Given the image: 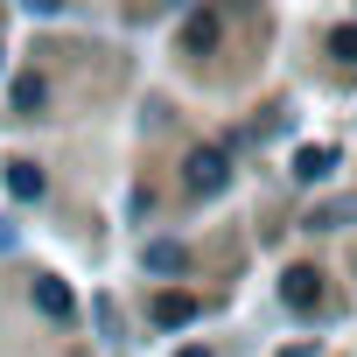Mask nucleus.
Listing matches in <instances>:
<instances>
[{
	"label": "nucleus",
	"instance_id": "f257e3e1",
	"mask_svg": "<svg viewBox=\"0 0 357 357\" xmlns=\"http://www.w3.org/2000/svg\"><path fill=\"white\" fill-rule=\"evenodd\" d=\"M225 183H231V168H225V154H218V147H197V154H190V190L218 197Z\"/></svg>",
	"mask_w": 357,
	"mask_h": 357
},
{
	"label": "nucleus",
	"instance_id": "f03ea898",
	"mask_svg": "<svg viewBox=\"0 0 357 357\" xmlns=\"http://www.w3.org/2000/svg\"><path fill=\"white\" fill-rule=\"evenodd\" d=\"M36 308H43L50 322H70V308H77V301H70V287H63V280H50V273H36Z\"/></svg>",
	"mask_w": 357,
	"mask_h": 357
},
{
	"label": "nucleus",
	"instance_id": "7ed1b4c3",
	"mask_svg": "<svg viewBox=\"0 0 357 357\" xmlns=\"http://www.w3.org/2000/svg\"><path fill=\"white\" fill-rule=\"evenodd\" d=\"M50 190V175L36 168V161H8V197H22V204H36Z\"/></svg>",
	"mask_w": 357,
	"mask_h": 357
},
{
	"label": "nucleus",
	"instance_id": "20e7f679",
	"mask_svg": "<svg viewBox=\"0 0 357 357\" xmlns=\"http://www.w3.org/2000/svg\"><path fill=\"white\" fill-rule=\"evenodd\" d=\"M140 266H147V273H183V266H190V252L175 245V238H147V252H140Z\"/></svg>",
	"mask_w": 357,
	"mask_h": 357
},
{
	"label": "nucleus",
	"instance_id": "39448f33",
	"mask_svg": "<svg viewBox=\"0 0 357 357\" xmlns=\"http://www.w3.org/2000/svg\"><path fill=\"white\" fill-rule=\"evenodd\" d=\"M154 322H161V329H183V322H197V301H190V294H161V301H154Z\"/></svg>",
	"mask_w": 357,
	"mask_h": 357
},
{
	"label": "nucleus",
	"instance_id": "423d86ee",
	"mask_svg": "<svg viewBox=\"0 0 357 357\" xmlns=\"http://www.w3.org/2000/svg\"><path fill=\"white\" fill-rule=\"evenodd\" d=\"M43 105H50V84H43V77H15V112H22V119H36Z\"/></svg>",
	"mask_w": 357,
	"mask_h": 357
},
{
	"label": "nucleus",
	"instance_id": "0eeeda50",
	"mask_svg": "<svg viewBox=\"0 0 357 357\" xmlns=\"http://www.w3.org/2000/svg\"><path fill=\"white\" fill-rule=\"evenodd\" d=\"M315 280H322V273L294 266V273H287V287H280V294H287V308H315Z\"/></svg>",
	"mask_w": 357,
	"mask_h": 357
},
{
	"label": "nucleus",
	"instance_id": "6e6552de",
	"mask_svg": "<svg viewBox=\"0 0 357 357\" xmlns=\"http://www.w3.org/2000/svg\"><path fill=\"white\" fill-rule=\"evenodd\" d=\"M329 168H336V154H329V147H301V161H294L301 183H315V175H329Z\"/></svg>",
	"mask_w": 357,
	"mask_h": 357
},
{
	"label": "nucleus",
	"instance_id": "1a4fd4ad",
	"mask_svg": "<svg viewBox=\"0 0 357 357\" xmlns=\"http://www.w3.org/2000/svg\"><path fill=\"white\" fill-rule=\"evenodd\" d=\"M350 218H357V197H343V204H322L308 225H315V231H336V225H350Z\"/></svg>",
	"mask_w": 357,
	"mask_h": 357
},
{
	"label": "nucleus",
	"instance_id": "9d476101",
	"mask_svg": "<svg viewBox=\"0 0 357 357\" xmlns=\"http://www.w3.org/2000/svg\"><path fill=\"white\" fill-rule=\"evenodd\" d=\"M183 43H190V50H211V43H218V22H211V15H197V22L183 29Z\"/></svg>",
	"mask_w": 357,
	"mask_h": 357
},
{
	"label": "nucleus",
	"instance_id": "9b49d317",
	"mask_svg": "<svg viewBox=\"0 0 357 357\" xmlns=\"http://www.w3.org/2000/svg\"><path fill=\"white\" fill-rule=\"evenodd\" d=\"M183 357H211V350H197V343H190V350H183Z\"/></svg>",
	"mask_w": 357,
	"mask_h": 357
},
{
	"label": "nucleus",
	"instance_id": "f8f14e48",
	"mask_svg": "<svg viewBox=\"0 0 357 357\" xmlns=\"http://www.w3.org/2000/svg\"><path fill=\"white\" fill-rule=\"evenodd\" d=\"M287 357H308V350H287Z\"/></svg>",
	"mask_w": 357,
	"mask_h": 357
}]
</instances>
